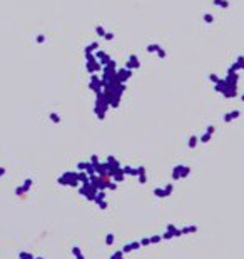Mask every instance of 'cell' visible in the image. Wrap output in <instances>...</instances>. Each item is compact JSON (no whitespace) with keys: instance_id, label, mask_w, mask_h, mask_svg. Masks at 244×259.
Listing matches in <instances>:
<instances>
[{"instance_id":"6da1fadb","label":"cell","mask_w":244,"mask_h":259,"mask_svg":"<svg viewBox=\"0 0 244 259\" xmlns=\"http://www.w3.org/2000/svg\"><path fill=\"white\" fill-rule=\"evenodd\" d=\"M2 172H4V171H0V176H2Z\"/></svg>"}]
</instances>
